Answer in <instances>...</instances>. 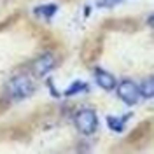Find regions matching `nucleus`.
Segmentation results:
<instances>
[{"label":"nucleus","mask_w":154,"mask_h":154,"mask_svg":"<svg viewBox=\"0 0 154 154\" xmlns=\"http://www.w3.org/2000/svg\"><path fill=\"white\" fill-rule=\"evenodd\" d=\"M95 79L96 82H98V86L107 89V91H112L116 88V77L110 74V72H105V70H102V68H96L95 70Z\"/></svg>","instance_id":"5"},{"label":"nucleus","mask_w":154,"mask_h":154,"mask_svg":"<svg viewBox=\"0 0 154 154\" xmlns=\"http://www.w3.org/2000/svg\"><path fill=\"white\" fill-rule=\"evenodd\" d=\"M116 89H117V96L128 105H135L138 102V98H140V89H138V86L133 81L125 79L119 86L116 84Z\"/></svg>","instance_id":"3"},{"label":"nucleus","mask_w":154,"mask_h":154,"mask_svg":"<svg viewBox=\"0 0 154 154\" xmlns=\"http://www.w3.org/2000/svg\"><path fill=\"white\" fill-rule=\"evenodd\" d=\"M130 116H125V117H112V116H109L107 117V123H109V128L110 130H114V131H117V133H121L123 130H125V123L126 119H128Z\"/></svg>","instance_id":"6"},{"label":"nucleus","mask_w":154,"mask_h":154,"mask_svg":"<svg viewBox=\"0 0 154 154\" xmlns=\"http://www.w3.org/2000/svg\"><path fill=\"white\" fill-rule=\"evenodd\" d=\"M119 2H123V0H98L96 7H112V5L119 4Z\"/></svg>","instance_id":"10"},{"label":"nucleus","mask_w":154,"mask_h":154,"mask_svg":"<svg viewBox=\"0 0 154 154\" xmlns=\"http://www.w3.org/2000/svg\"><path fill=\"white\" fill-rule=\"evenodd\" d=\"M58 11L56 4H49V5H40V7H35V14L40 16V18H51L54 16V12Z\"/></svg>","instance_id":"8"},{"label":"nucleus","mask_w":154,"mask_h":154,"mask_svg":"<svg viewBox=\"0 0 154 154\" xmlns=\"http://www.w3.org/2000/svg\"><path fill=\"white\" fill-rule=\"evenodd\" d=\"M74 125L82 135H91L98 128V117L96 112L91 109H81L74 116Z\"/></svg>","instance_id":"2"},{"label":"nucleus","mask_w":154,"mask_h":154,"mask_svg":"<svg viewBox=\"0 0 154 154\" xmlns=\"http://www.w3.org/2000/svg\"><path fill=\"white\" fill-rule=\"evenodd\" d=\"M33 89H35L33 81L28 75L21 74V75H16L14 79L9 81V84H7V95L12 100H23V98H28L33 93Z\"/></svg>","instance_id":"1"},{"label":"nucleus","mask_w":154,"mask_h":154,"mask_svg":"<svg viewBox=\"0 0 154 154\" xmlns=\"http://www.w3.org/2000/svg\"><path fill=\"white\" fill-rule=\"evenodd\" d=\"M140 89V95L147 98V100H151L154 96V79L152 77H147L144 82H142V88H138Z\"/></svg>","instance_id":"7"},{"label":"nucleus","mask_w":154,"mask_h":154,"mask_svg":"<svg viewBox=\"0 0 154 154\" xmlns=\"http://www.w3.org/2000/svg\"><path fill=\"white\" fill-rule=\"evenodd\" d=\"M81 91H88V84H86V82H82V81H75V82H74V84H72V86L65 91V95L72 96V95L81 93Z\"/></svg>","instance_id":"9"},{"label":"nucleus","mask_w":154,"mask_h":154,"mask_svg":"<svg viewBox=\"0 0 154 154\" xmlns=\"http://www.w3.org/2000/svg\"><path fill=\"white\" fill-rule=\"evenodd\" d=\"M56 65V60L53 58V54H44V56L37 58L35 61H33V72H35V75H46L48 72H51L53 68Z\"/></svg>","instance_id":"4"}]
</instances>
